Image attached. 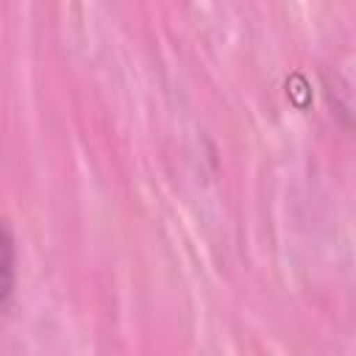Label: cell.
<instances>
[{
	"label": "cell",
	"mask_w": 356,
	"mask_h": 356,
	"mask_svg": "<svg viewBox=\"0 0 356 356\" xmlns=\"http://www.w3.org/2000/svg\"><path fill=\"white\" fill-rule=\"evenodd\" d=\"M14 284V250H11V239L0 222V303L8 298Z\"/></svg>",
	"instance_id": "obj_1"
}]
</instances>
